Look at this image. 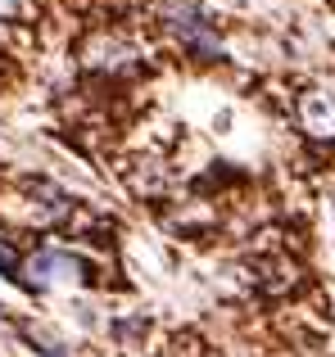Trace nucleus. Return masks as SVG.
Segmentation results:
<instances>
[{
	"label": "nucleus",
	"mask_w": 335,
	"mask_h": 357,
	"mask_svg": "<svg viewBox=\"0 0 335 357\" xmlns=\"http://www.w3.org/2000/svg\"><path fill=\"white\" fill-rule=\"evenodd\" d=\"M0 326H5V317H0Z\"/></svg>",
	"instance_id": "39448f33"
},
{
	"label": "nucleus",
	"mask_w": 335,
	"mask_h": 357,
	"mask_svg": "<svg viewBox=\"0 0 335 357\" xmlns=\"http://www.w3.org/2000/svg\"><path fill=\"white\" fill-rule=\"evenodd\" d=\"M23 280L32 289H73L87 280V267H82L73 253H59V249H41L23 262Z\"/></svg>",
	"instance_id": "f03ea898"
},
{
	"label": "nucleus",
	"mask_w": 335,
	"mask_h": 357,
	"mask_svg": "<svg viewBox=\"0 0 335 357\" xmlns=\"http://www.w3.org/2000/svg\"><path fill=\"white\" fill-rule=\"evenodd\" d=\"M27 340H32V349L41 353V357H64V353H59V344H54V340H45V335H27Z\"/></svg>",
	"instance_id": "20e7f679"
},
{
	"label": "nucleus",
	"mask_w": 335,
	"mask_h": 357,
	"mask_svg": "<svg viewBox=\"0 0 335 357\" xmlns=\"http://www.w3.org/2000/svg\"><path fill=\"white\" fill-rule=\"evenodd\" d=\"M299 122L313 140H335V96H327V91L299 96Z\"/></svg>",
	"instance_id": "7ed1b4c3"
},
{
	"label": "nucleus",
	"mask_w": 335,
	"mask_h": 357,
	"mask_svg": "<svg viewBox=\"0 0 335 357\" xmlns=\"http://www.w3.org/2000/svg\"><path fill=\"white\" fill-rule=\"evenodd\" d=\"M163 23L172 27V32L181 36V45L191 54H200V59L222 54V41H218V32H213V14L200 5V0H168L163 5Z\"/></svg>",
	"instance_id": "f257e3e1"
}]
</instances>
